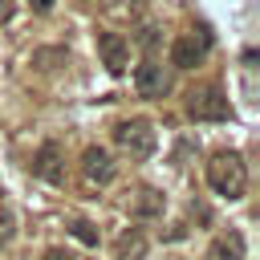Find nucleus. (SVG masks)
Returning <instances> with one entry per match:
<instances>
[{
    "label": "nucleus",
    "mask_w": 260,
    "mask_h": 260,
    "mask_svg": "<svg viewBox=\"0 0 260 260\" xmlns=\"http://www.w3.org/2000/svg\"><path fill=\"white\" fill-rule=\"evenodd\" d=\"M207 187L223 199H240L248 187V162L240 150H215L207 158Z\"/></svg>",
    "instance_id": "obj_1"
},
{
    "label": "nucleus",
    "mask_w": 260,
    "mask_h": 260,
    "mask_svg": "<svg viewBox=\"0 0 260 260\" xmlns=\"http://www.w3.org/2000/svg\"><path fill=\"white\" fill-rule=\"evenodd\" d=\"M114 146L122 150V154H130V158H150L154 154V146H158V134H154V126L146 122V118H126V122H118L114 126Z\"/></svg>",
    "instance_id": "obj_2"
},
{
    "label": "nucleus",
    "mask_w": 260,
    "mask_h": 260,
    "mask_svg": "<svg viewBox=\"0 0 260 260\" xmlns=\"http://www.w3.org/2000/svg\"><path fill=\"white\" fill-rule=\"evenodd\" d=\"M187 118L223 122V118H232V102L219 85H195V89H187Z\"/></svg>",
    "instance_id": "obj_3"
},
{
    "label": "nucleus",
    "mask_w": 260,
    "mask_h": 260,
    "mask_svg": "<svg viewBox=\"0 0 260 260\" xmlns=\"http://www.w3.org/2000/svg\"><path fill=\"white\" fill-rule=\"evenodd\" d=\"M207 49H211V37H207L203 28L179 32L175 45H171V65H175V69H195V65H203Z\"/></svg>",
    "instance_id": "obj_4"
},
{
    "label": "nucleus",
    "mask_w": 260,
    "mask_h": 260,
    "mask_svg": "<svg viewBox=\"0 0 260 260\" xmlns=\"http://www.w3.org/2000/svg\"><path fill=\"white\" fill-rule=\"evenodd\" d=\"M32 175L37 179H45V183H65V146L57 142V138H45L41 146H37V154H32Z\"/></svg>",
    "instance_id": "obj_5"
},
{
    "label": "nucleus",
    "mask_w": 260,
    "mask_h": 260,
    "mask_svg": "<svg viewBox=\"0 0 260 260\" xmlns=\"http://www.w3.org/2000/svg\"><path fill=\"white\" fill-rule=\"evenodd\" d=\"M81 179L89 187H110L114 183V158L102 146H85V154H81Z\"/></svg>",
    "instance_id": "obj_6"
},
{
    "label": "nucleus",
    "mask_w": 260,
    "mask_h": 260,
    "mask_svg": "<svg viewBox=\"0 0 260 260\" xmlns=\"http://www.w3.org/2000/svg\"><path fill=\"white\" fill-rule=\"evenodd\" d=\"M98 53H102V65L118 77L126 73V61H130V41L122 32H98Z\"/></svg>",
    "instance_id": "obj_7"
},
{
    "label": "nucleus",
    "mask_w": 260,
    "mask_h": 260,
    "mask_svg": "<svg viewBox=\"0 0 260 260\" xmlns=\"http://www.w3.org/2000/svg\"><path fill=\"white\" fill-rule=\"evenodd\" d=\"M134 85H138V98H162L167 89H171V77H167V69L154 61V57H146L142 65H138V73H134Z\"/></svg>",
    "instance_id": "obj_8"
},
{
    "label": "nucleus",
    "mask_w": 260,
    "mask_h": 260,
    "mask_svg": "<svg viewBox=\"0 0 260 260\" xmlns=\"http://www.w3.org/2000/svg\"><path fill=\"white\" fill-rule=\"evenodd\" d=\"M146 256V236L142 228H126L118 236V248H114V260H142Z\"/></svg>",
    "instance_id": "obj_9"
},
{
    "label": "nucleus",
    "mask_w": 260,
    "mask_h": 260,
    "mask_svg": "<svg viewBox=\"0 0 260 260\" xmlns=\"http://www.w3.org/2000/svg\"><path fill=\"white\" fill-rule=\"evenodd\" d=\"M211 260H244V236L240 232H228L211 244Z\"/></svg>",
    "instance_id": "obj_10"
},
{
    "label": "nucleus",
    "mask_w": 260,
    "mask_h": 260,
    "mask_svg": "<svg viewBox=\"0 0 260 260\" xmlns=\"http://www.w3.org/2000/svg\"><path fill=\"white\" fill-rule=\"evenodd\" d=\"M130 211H134V215H158V211H162V195L150 191V187H138L134 199H130Z\"/></svg>",
    "instance_id": "obj_11"
},
{
    "label": "nucleus",
    "mask_w": 260,
    "mask_h": 260,
    "mask_svg": "<svg viewBox=\"0 0 260 260\" xmlns=\"http://www.w3.org/2000/svg\"><path fill=\"white\" fill-rule=\"evenodd\" d=\"M12 236H16V219H12V211H8V207H0V248H8V244H12Z\"/></svg>",
    "instance_id": "obj_12"
},
{
    "label": "nucleus",
    "mask_w": 260,
    "mask_h": 260,
    "mask_svg": "<svg viewBox=\"0 0 260 260\" xmlns=\"http://www.w3.org/2000/svg\"><path fill=\"white\" fill-rule=\"evenodd\" d=\"M73 236H77L85 248H93V244H98V232H93V223H89V219H77V223H73Z\"/></svg>",
    "instance_id": "obj_13"
},
{
    "label": "nucleus",
    "mask_w": 260,
    "mask_h": 260,
    "mask_svg": "<svg viewBox=\"0 0 260 260\" xmlns=\"http://www.w3.org/2000/svg\"><path fill=\"white\" fill-rule=\"evenodd\" d=\"M12 12H16V0H0V24H8Z\"/></svg>",
    "instance_id": "obj_14"
},
{
    "label": "nucleus",
    "mask_w": 260,
    "mask_h": 260,
    "mask_svg": "<svg viewBox=\"0 0 260 260\" xmlns=\"http://www.w3.org/2000/svg\"><path fill=\"white\" fill-rule=\"evenodd\" d=\"M154 32H158V28H150V24H146V28H142V32H138V41H142V45H146V49H154V41H158V37H154Z\"/></svg>",
    "instance_id": "obj_15"
},
{
    "label": "nucleus",
    "mask_w": 260,
    "mask_h": 260,
    "mask_svg": "<svg viewBox=\"0 0 260 260\" xmlns=\"http://www.w3.org/2000/svg\"><path fill=\"white\" fill-rule=\"evenodd\" d=\"M41 260H73V256H69V252H65V248H49V252H45V256H41Z\"/></svg>",
    "instance_id": "obj_16"
},
{
    "label": "nucleus",
    "mask_w": 260,
    "mask_h": 260,
    "mask_svg": "<svg viewBox=\"0 0 260 260\" xmlns=\"http://www.w3.org/2000/svg\"><path fill=\"white\" fill-rule=\"evenodd\" d=\"M28 4H32V12H49L53 8V0H28Z\"/></svg>",
    "instance_id": "obj_17"
}]
</instances>
